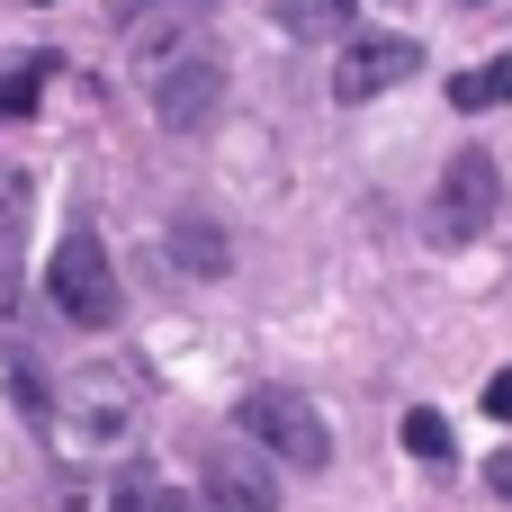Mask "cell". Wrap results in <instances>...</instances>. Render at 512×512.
<instances>
[{"label":"cell","mask_w":512,"mask_h":512,"mask_svg":"<svg viewBox=\"0 0 512 512\" xmlns=\"http://www.w3.org/2000/svg\"><path fill=\"white\" fill-rule=\"evenodd\" d=\"M54 414H63V432H72V441H90V450H117V441L144 423V369H135V360H117V351H99V360H72V369H63V396H54Z\"/></svg>","instance_id":"cell-1"},{"label":"cell","mask_w":512,"mask_h":512,"mask_svg":"<svg viewBox=\"0 0 512 512\" xmlns=\"http://www.w3.org/2000/svg\"><path fill=\"white\" fill-rule=\"evenodd\" d=\"M234 423H243V441H252L261 459H279V468H297V477H324V468H333V423H324L315 396H297V387H252V396L234 405Z\"/></svg>","instance_id":"cell-2"},{"label":"cell","mask_w":512,"mask_h":512,"mask_svg":"<svg viewBox=\"0 0 512 512\" xmlns=\"http://www.w3.org/2000/svg\"><path fill=\"white\" fill-rule=\"evenodd\" d=\"M45 297H54L63 324H90V333H108V324L126 315V288H117L108 243H99L90 225H72V234L54 243V261H45Z\"/></svg>","instance_id":"cell-3"},{"label":"cell","mask_w":512,"mask_h":512,"mask_svg":"<svg viewBox=\"0 0 512 512\" xmlns=\"http://www.w3.org/2000/svg\"><path fill=\"white\" fill-rule=\"evenodd\" d=\"M495 216H504V171H495V153H450V171H441V189H432V234H441V243H477Z\"/></svg>","instance_id":"cell-4"},{"label":"cell","mask_w":512,"mask_h":512,"mask_svg":"<svg viewBox=\"0 0 512 512\" xmlns=\"http://www.w3.org/2000/svg\"><path fill=\"white\" fill-rule=\"evenodd\" d=\"M216 108H225V54L216 45H198V54H180V63L153 72V126L198 135V126H216Z\"/></svg>","instance_id":"cell-5"},{"label":"cell","mask_w":512,"mask_h":512,"mask_svg":"<svg viewBox=\"0 0 512 512\" xmlns=\"http://www.w3.org/2000/svg\"><path fill=\"white\" fill-rule=\"evenodd\" d=\"M414 72H423V45H414V36H351L342 63H333V99L360 108V99H378V90H396V81H414Z\"/></svg>","instance_id":"cell-6"},{"label":"cell","mask_w":512,"mask_h":512,"mask_svg":"<svg viewBox=\"0 0 512 512\" xmlns=\"http://www.w3.org/2000/svg\"><path fill=\"white\" fill-rule=\"evenodd\" d=\"M207 9H216V0H144V9L126 18V54H135L144 72H162V63L198 54V36H207Z\"/></svg>","instance_id":"cell-7"},{"label":"cell","mask_w":512,"mask_h":512,"mask_svg":"<svg viewBox=\"0 0 512 512\" xmlns=\"http://www.w3.org/2000/svg\"><path fill=\"white\" fill-rule=\"evenodd\" d=\"M198 512H279V477L261 450H207V504Z\"/></svg>","instance_id":"cell-8"},{"label":"cell","mask_w":512,"mask_h":512,"mask_svg":"<svg viewBox=\"0 0 512 512\" xmlns=\"http://www.w3.org/2000/svg\"><path fill=\"white\" fill-rule=\"evenodd\" d=\"M171 261H180L189 279H225V270H234V243H225V225L180 216V225H171Z\"/></svg>","instance_id":"cell-9"},{"label":"cell","mask_w":512,"mask_h":512,"mask_svg":"<svg viewBox=\"0 0 512 512\" xmlns=\"http://www.w3.org/2000/svg\"><path fill=\"white\" fill-rule=\"evenodd\" d=\"M351 9H360V0H270L279 36H297V45H324V36H351Z\"/></svg>","instance_id":"cell-10"},{"label":"cell","mask_w":512,"mask_h":512,"mask_svg":"<svg viewBox=\"0 0 512 512\" xmlns=\"http://www.w3.org/2000/svg\"><path fill=\"white\" fill-rule=\"evenodd\" d=\"M504 99H512V54H495V63H477V72L450 81V108H459V117H486V108H504Z\"/></svg>","instance_id":"cell-11"},{"label":"cell","mask_w":512,"mask_h":512,"mask_svg":"<svg viewBox=\"0 0 512 512\" xmlns=\"http://www.w3.org/2000/svg\"><path fill=\"white\" fill-rule=\"evenodd\" d=\"M108 512H189V495H180V486H162L153 468H126V477H117V495H108Z\"/></svg>","instance_id":"cell-12"},{"label":"cell","mask_w":512,"mask_h":512,"mask_svg":"<svg viewBox=\"0 0 512 512\" xmlns=\"http://www.w3.org/2000/svg\"><path fill=\"white\" fill-rule=\"evenodd\" d=\"M54 72V54H27V63H9L0 72V126H18L27 108H36V81Z\"/></svg>","instance_id":"cell-13"},{"label":"cell","mask_w":512,"mask_h":512,"mask_svg":"<svg viewBox=\"0 0 512 512\" xmlns=\"http://www.w3.org/2000/svg\"><path fill=\"white\" fill-rule=\"evenodd\" d=\"M405 450H414L423 468H450V459H459V450H450V423H441L432 405H414V414H405Z\"/></svg>","instance_id":"cell-14"},{"label":"cell","mask_w":512,"mask_h":512,"mask_svg":"<svg viewBox=\"0 0 512 512\" xmlns=\"http://www.w3.org/2000/svg\"><path fill=\"white\" fill-rule=\"evenodd\" d=\"M27 198H36V189H27V171H18V162H0V261H9V252H18V234H27Z\"/></svg>","instance_id":"cell-15"},{"label":"cell","mask_w":512,"mask_h":512,"mask_svg":"<svg viewBox=\"0 0 512 512\" xmlns=\"http://www.w3.org/2000/svg\"><path fill=\"white\" fill-rule=\"evenodd\" d=\"M477 405H486L495 423H512V369H495V378H486V396H477Z\"/></svg>","instance_id":"cell-16"},{"label":"cell","mask_w":512,"mask_h":512,"mask_svg":"<svg viewBox=\"0 0 512 512\" xmlns=\"http://www.w3.org/2000/svg\"><path fill=\"white\" fill-rule=\"evenodd\" d=\"M486 486H495V495H504V504H512V450H504V459H495V468H486Z\"/></svg>","instance_id":"cell-17"},{"label":"cell","mask_w":512,"mask_h":512,"mask_svg":"<svg viewBox=\"0 0 512 512\" xmlns=\"http://www.w3.org/2000/svg\"><path fill=\"white\" fill-rule=\"evenodd\" d=\"M468 9H477V0H468Z\"/></svg>","instance_id":"cell-18"}]
</instances>
